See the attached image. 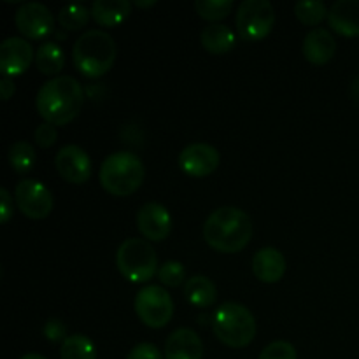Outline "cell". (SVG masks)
Listing matches in <instances>:
<instances>
[{
  "instance_id": "cell-1",
  "label": "cell",
  "mask_w": 359,
  "mask_h": 359,
  "mask_svg": "<svg viewBox=\"0 0 359 359\" xmlns=\"http://www.w3.org/2000/svg\"><path fill=\"white\" fill-rule=\"evenodd\" d=\"M84 105V90L77 79L58 76L46 81L37 91L35 107L46 123L63 126L79 116Z\"/></svg>"
},
{
  "instance_id": "cell-2",
  "label": "cell",
  "mask_w": 359,
  "mask_h": 359,
  "mask_svg": "<svg viewBox=\"0 0 359 359\" xmlns=\"http://www.w3.org/2000/svg\"><path fill=\"white\" fill-rule=\"evenodd\" d=\"M203 238L216 251L233 255L251 242L252 219L237 207H219L205 219Z\"/></svg>"
},
{
  "instance_id": "cell-3",
  "label": "cell",
  "mask_w": 359,
  "mask_h": 359,
  "mask_svg": "<svg viewBox=\"0 0 359 359\" xmlns=\"http://www.w3.org/2000/svg\"><path fill=\"white\" fill-rule=\"evenodd\" d=\"M116 42L112 35L105 30H86L72 48V60L76 69L83 76L102 77L112 69L116 62Z\"/></svg>"
},
{
  "instance_id": "cell-4",
  "label": "cell",
  "mask_w": 359,
  "mask_h": 359,
  "mask_svg": "<svg viewBox=\"0 0 359 359\" xmlns=\"http://www.w3.org/2000/svg\"><path fill=\"white\" fill-rule=\"evenodd\" d=\"M146 168L132 151H118L102 161L100 184L114 196H128L142 186Z\"/></svg>"
},
{
  "instance_id": "cell-5",
  "label": "cell",
  "mask_w": 359,
  "mask_h": 359,
  "mask_svg": "<svg viewBox=\"0 0 359 359\" xmlns=\"http://www.w3.org/2000/svg\"><path fill=\"white\" fill-rule=\"evenodd\" d=\"M212 332L224 346L242 349L255 340L256 319L245 305L224 302L212 316Z\"/></svg>"
},
{
  "instance_id": "cell-6",
  "label": "cell",
  "mask_w": 359,
  "mask_h": 359,
  "mask_svg": "<svg viewBox=\"0 0 359 359\" xmlns=\"http://www.w3.org/2000/svg\"><path fill=\"white\" fill-rule=\"evenodd\" d=\"M116 265L119 273L130 283H147L158 273L156 251L144 238H126L116 251Z\"/></svg>"
},
{
  "instance_id": "cell-7",
  "label": "cell",
  "mask_w": 359,
  "mask_h": 359,
  "mask_svg": "<svg viewBox=\"0 0 359 359\" xmlns=\"http://www.w3.org/2000/svg\"><path fill=\"white\" fill-rule=\"evenodd\" d=\"M238 34L249 42H258L272 32L276 9L269 0H244L235 16Z\"/></svg>"
},
{
  "instance_id": "cell-8",
  "label": "cell",
  "mask_w": 359,
  "mask_h": 359,
  "mask_svg": "<svg viewBox=\"0 0 359 359\" xmlns=\"http://www.w3.org/2000/svg\"><path fill=\"white\" fill-rule=\"evenodd\" d=\"M135 314L149 328L158 330L168 325L174 316V300L165 287L151 284L142 287L135 297Z\"/></svg>"
},
{
  "instance_id": "cell-9",
  "label": "cell",
  "mask_w": 359,
  "mask_h": 359,
  "mask_svg": "<svg viewBox=\"0 0 359 359\" xmlns=\"http://www.w3.org/2000/svg\"><path fill=\"white\" fill-rule=\"evenodd\" d=\"M14 202L21 214L30 219H44L55 207L53 193L37 179H23L14 188Z\"/></svg>"
},
{
  "instance_id": "cell-10",
  "label": "cell",
  "mask_w": 359,
  "mask_h": 359,
  "mask_svg": "<svg viewBox=\"0 0 359 359\" xmlns=\"http://www.w3.org/2000/svg\"><path fill=\"white\" fill-rule=\"evenodd\" d=\"M14 25L25 37L39 41V39L48 37L53 32L55 16L44 4L25 2L18 7L14 14Z\"/></svg>"
},
{
  "instance_id": "cell-11",
  "label": "cell",
  "mask_w": 359,
  "mask_h": 359,
  "mask_svg": "<svg viewBox=\"0 0 359 359\" xmlns=\"http://www.w3.org/2000/svg\"><path fill=\"white\" fill-rule=\"evenodd\" d=\"M221 163L219 151L207 142L188 144L179 153V167L191 177H207Z\"/></svg>"
},
{
  "instance_id": "cell-12",
  "label": "cell",
  "mask_w": 359,
  "mask_h": 359,
  "mask_svg": "<svg viewBox=\"0 0 359 359\" xmlns=\"http://www.w3.org/2000/svg\"><path fill=\"white\" fill-rule=\"evenodd\" d=\"M55 167L70 184H84L91 177V160L83 147L67 144L56 153Z\"/></svg>"
},
{
  "instance_id": "cell-13",
  "label": "cell",
  "mask_w": 359,
  "mask_h": 359,
  "mask_svg": "<svg viewBox=\"0 0 359 359\" xmlns=\"http://www.w3.org/2000/svg\"><path fill=\"white\" fill-rule=\"evenodd\" d=\"M137 228L147 241L161 242L170 235L172 216L161 203L147 202L137 210Z\"/></svg>"
},
{
  "instance_id": "cell-14",
  "label": "cell",
  "mask_w": 359,
  "mask_h": 359,
  "mask_svg": "<svg viewBox=\"0 0 359 359\" xmlns=\"http://www.w3.org/2000/svg\"><path fill=\"white\" fill-rule=\"evenodd\" d=\"M35 60L34 48L27 39L7 37L0 44V70L2 76L14 77L23 74Z\"/></svg>"
},
{
  "instance_id": "cell-15",
  "label": "cell",
  "mask_w": 359,
  "mask_h": 359,
  "mask_svg": "<svg viewBox=\"0 0 359 359\" xmlns=\"http://www.w3.org/2000/svg\"><path fill=\"white\" fill-rule=\"evenodd\" d=\"M203 342L191 328H179L165 342V359H202Z\"/></svg>"
},
{
  "instance_id": "cell-16",
  "label": "cell",
  "mask_w": 359,
  "mask_h": 359,
  "mask_svg": "<svg viewBox=\"0 0 359 359\" xmlns=\"http://www.w3.org/2000/svg\"><path fill=\"white\" fill-rule=\"evenodd\" d=\"M302 51L307 62L314 65H325L335 56L337 41L332 32L326 28H312L305 35Z\"/></svg>"
},
{
  "instance_id": "cell-17",
  "label": "cell",
  "mask_w": 359,
  "mask_h": 359,
  "mask_svg": "<svg viewBox=\"0 0 359 359\" xmlns=\"http://www.w3.org/2000/svg\"><path fill=\"white\" fill-rule=\"evenodd\" d=\"M252 273L265 284L279 283L286 273V258L276 248H262L252 256Z\"/></svg>"
},
{
  "instance_id": "cell-18",
  "label": "cell",
  "mask_w": 359,
  "mask_h": 359,
  "mask_svg": "<svg viewBox=\"0 0 359 359\" xmlns=\"http://www.w3.org/2000/svg\"><path fill=\"white\" fill-rule=\"evenodd\" d=\"M328 23L344 37L359 35V0H337L328 11Z\"/></svg>"
},
{
  "instance_id": "cell-19",
  "label": "cell",
  "mask_w": 359,
  "mask_h": 359,
  "mask_svg": "<svg viewBox=\"0 0 359 359\" xmlns=\"http://www.w3.org/2000/svg\"><path fill=\"white\" fill-rule=\"evenodd\" d=\"M132 13L128 0H95L91 6V18L100 27L111 28L121 25Z\"/></svg>"
},
{
  "instance_id": "cell-20",
  "label": "cell",
  "mask_w": 359,
  "mask_h": 359,
  "mask_svg": "<svg viewBox=\"0 0 359 359\" xmlns=\"http://www.w3.org/2000/svg\"><path fill=\"white\" fill-rule=\"evenodd\" d=\"M200 42L205 51L212 53V55H224L235 48L237 37L228 25L210 23L200 34Z\"/></svg>"
},
{
  "instance_id": "cell-21",
  "label": "cell",
  "mask_w": 359,
  "mask_h": 359,
  "mask_svg": "<svg viewBox=\"0 0 359 359\" xmlns=\"http://www.w3.org/2000/svg\"><path fill=\"white\" fill-rule=\"evenodd\" d=\"M184 297L195 307L207 309L216 304L217 287L209 277L195 276L184 283Z\"/></svg>"
},
{
  "instance_id": "cell-22",
  "label": "cell",
  "mask_w": 359,
  "mask_h": 359,
  "mask_svg": "<svg viewBox=\"0 0 359 359\" xmlns=\"http://www.w3.org/2000/svg\"><path fill=\"white\" fill-rule=\"evenodd\" d=\"M35 65L44 76H55L65 67V53L56 42H42L35 51Z\"/></svg>"
},
{
  "instance_id": "cell-23",
  "label": "cell",
  "mask_w": 359,
  "mask_h": 359,
  "mask_svg": "<svg viewBox=\"0 0 359 359\" xmlns=\"http://www.w3.org/2000/svg\"><path fill=\"white\" fill-rule=\"evenodd\" d=\"M60 359H97V347L86 335H69L60 347Z\"/></svg>"
},
{
  "instance_id": "cell-24",
  "label": "cell",
  "mask_w": 359,
  "mask_h": 359,
  "mask_svg": "<svg viewBox=\"0 0 359 359\" xmlns=\"http://www.w3.org/2000/svg\"><path fill=\"white\" fill-rule=\"evenodd\" d=\"M9 165L13 167V170L16 174H28V172L34 168L35 160H37V154H35L34 146L27 140H16L9 146Z\"/></svg>"
},
{
  "instance_id": "cell-25",
  "label": "cell",
  "mask_w": 359,
  "mask_h": 359,
  "mask_svg": "<svg viewBox=\"0 0 359 359\" xmlns=\"http://www.w3.org/2000/svg\"><path fill=\"white\" fill-rule=\"evenodd\" d=\"M90 18L91 9H88L84 4H67V6H63L60 9L56 20H58L62 28H65L69 32H76L86 27Z\"/></svg>"
},
{
  "instance_id": "cell-26",
  "label": "cell",
  "mask_w": 359,
  "mask_h": 359,
  "mask_svg": "<svg viewBox=\"0 0 359 359\" xmlns=\"http://www.w3.org/2000/svg\"><path fill=\"white\" fill-rule=\"evenodd\" d=\"M328 7L321 0H300L294 4V16L309 27H316L328 18Z\"/></svg>"
},
{
  "instance_id": "cell-27",
  "label": "cell",
  "mask_w": 359,
  "mask_h": 359,
  "mask_svg": "<svg viewBox=\"0 0 359 359\" xmlns=\"http://www.w3.org/2000/svg\"><path fill=\"white\" fill-rule=\"evenodd\" d=\"M193 7L200 18L210 21V23H217L231 13L233 2L231 0H196Z\"/></svg>"
},
{
  "instance_id": "cell-28",
  "label": "cell",
  "mask_w": 359,
  "mask_h": 359,
  "mask_svg": "<svg viewBox=\"0 0 359 359\" xmlns=\"http://www.w3.org/2000/svg\"><path fill=\"white\" fill-rule=\"evenodd\" d=\"M158 279L163 286L179 287L186 280V270L179 262H165L158 269Z\"/></svg>"
},
{
  "instance_id": "cell-29",
  "label": "cell",
  "mask_w": 359,
  "mask_h": 359,
  "mask_svg": "<svg viewBox=\"0 0 359 359\" xmlns=\"http://www.w3.org/2000/svg\"><path fill=\"white\" fill-rule=\"evenodd\" d=\"M258 359H297V351L293 344L286 340H276L262 351Z\"/></svg>"
},
{
  "instance_id": "cell-30",
  "label": "cell",
  "mask_w": 359,
  "mask_h": 359,
  "mask_svg": "<svg viewBox=\"0 0 359 359\" xmlns=\"http://www.w3.org/2000/svg\"><path fill=\"white\" fill-rule=\"evenodd\" d=\"M42 333H44V337L49 340V342L63 344L67 339V326L63 325V321H60V319L51 318L46 321L44 328H42Z\"/></svg>"
},
{
  "instance_id": "cell-31",
  "label": "cell",
  "mask_w": 359,
  "mask_h": 359,
  "mask_svg": "<svg viewBox=\"0 0 359 359\" xmlns=\"http://www.w3.org/2000/svg\"><path fill=\"white\" fill-rule=\"evenodd\" d=\"M56 139H58V130L51 123L44 121L35 128V142L41 147H51Z\"/></svg>"
},
{
  "instance_id": "cell-32",
  "label": "cell",
  "mask_w": 359,
  "mask_h": 359,
  "mask_svg": "<svg viewBox=\"0 0 359 359\" xmlns=\"http://www.w3.org/2000/svg\"><path fill=\"white\" fill-rule=\"evenodd\" d=\"M126 359H163V354L160 353L154 344L149 342H142L137 344L128 354H126Z\"/></svg>"
},
{
  "instance_id": "cell-33",
  "label": "cell",
  "mask_w": 359,
  "mask_h": 359,
  "mask_svg": "<svg viewBox=\"0 0 359 359\" xmlns=\"http://www.w3.org/2000/svg\"><path fill=\"white\" fill-rule=\"evenodd\" d=\"M14 210V198L11 196L9 189L2 188L0 189V223L6 224L11 219Z\"/></svg>"
},
{
  "instance_id": "cell-34",
  "label": "cell",
  "mask_w": 359,
  "mask_h": 359,
  "mask_svg": "<svg viewBox=\"0 0 359 359\" xmlns=\"http://www.w3.org/2000/svg\"><path fill=\"white\" fill-rule=\"evenodd\" d=\"M16 88H14L13 77H6L2 76V81H0V93H2V100H9L11 97L14 95Z\"/></svg>"
},
{
  "instance_id": "cell-35",
  "label": "cell",
  "mask_w": 359,
  "mask_h": 359,
  "mask_svg": "<svg viewBox=\"0 0 359 359\" xmlns=\"http://www.w3.org/2000/svg\"><path fill=\"white\" fill-rule=\"evenodd\" d=\"M349 93H351V97H353V100L359 102V72L356 74V77L353 79V83H351Z\"/></svg>"
},
{
  "instance_id": "cell-36",
  "label": "cell",
  "mask_w": 359,
  "mask_h": 359,
  "mask_svg": "<svg viewBox=\"0 0 359 359\" xmlns=\"http://www.w3.org/2000/svg\"><path fill=\"white\" fill-rule=\"evenodd\" d=\"M154 0H147V2H142V0H137L135 2V6L137 7H151V6H154Z\"/></svg>"
},
{
  "instance_id": "cell-37",
  "label": "cell",
  "mask_w": 359,
  "mask_h": 359,
  "mask_svg": "<svg viewBox=\"0 0 359 359\" xmlns=\"http://www.w3.org/2000/svg\"><path fill=\"white\" fill-rule=\"evenodd\" d=\"M21 359H48V358L41 356V354H37V353H28V354H25Z\"/></svg>"
}]
</instances>
